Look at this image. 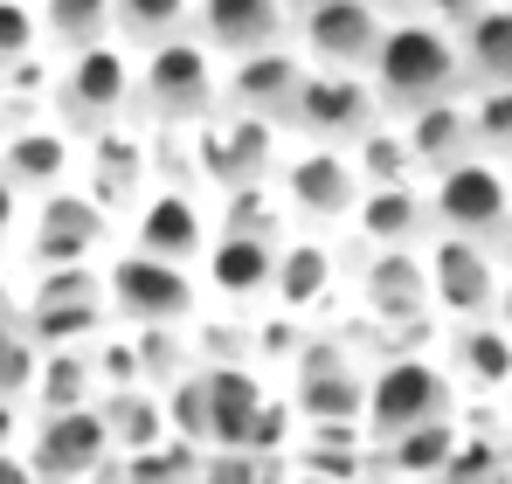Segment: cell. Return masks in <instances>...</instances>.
Here are the masks:
<instances>
[{"instance_id": "1", "label": "cell", "mask_w": 512, "mask_h": 484, "mask_svg": "<svg viewBox=\"0 0 512 484\" xmlns=\"http://www.w3.org/2000/svg\"><path fill=\"white\" fill-rule=\"evenodd\" d=\"M367 83H374V97H381L388 118H409V111H423L436 97H464L471 70H464L457 28H443L423 7L388 14V28L374 42V63H367Z\"/></svg>"}, {"instance_id": "2", "label": "cell", "mask_w": 512, "mask_h": 484, "mask_svg": "<svg viewBox=\"0 0 512 484\" xmlns=\"http://www.w3.org/2000/svg\"><path fill=\"white\" fill-rule=\"evenodd\" d=\"M222 111V56L201 35H173L139 49V97L132 118L160 125V132H194L201 118Z\"/></svg>"}, {"instance_id": "3", "label": "cell", "mask_w": 512, "mask_h": 484, "mask_svg": "<svg viewBox=\"0 0 512 484\" xmlns=\"http://www.w3.org/2000/svg\"><path fill=\"white\" fill-rule=\"evenodd\" d=\"M104 305L125 325H187L201 319L208 291H201V270L194 263H167V256H146V249H118L104 263Z\"/></svg>"}, {"instance_id": "4", "label": "cell", "mask_w": 512, "mask_h": 484, "mask_svg": "<svg viewBox=\"0 0 512 484\" xmlns=\"http://www.w3.org/2000/svg\"><path fill=\"white\" fill-rule=\"evenodd\" d=\"M270 187H277V201H284V215L298 222V229H340L353 222V208H360V166L346 146H326V139H291L284 146V160L270 173Z\"/></svg>"}, {"instance_id": "5", "label": "cell", "mask_w": 512, "mask_h": 484, "mask_svg": "<svg viewBox=\"0 0 512 484\" xmlns=\"http://www.w3.org/2000/svg\"><path fill=\"white\" fill-rule=\"evenodd\" d=\"M429 229L443 236H478V242H506L512 236V166L492 153H464L457 166L429 173Z\"/></svg>"}, {"instance_id": "6", "label": "cell", "mask_w": 512, "mask_h": 484, "mask_svg": "<svg viewBox=\"0 0 512 484\" xmlns=\"http://www.w3.org/2000/svg\"><path fill=\"white\" fill-rule=\"evenodd\" d=\"M56 111L70 132H104V125H125L132 118V97H139V56L111 35V42H90L77 56H63L56 70Z\"/></svg>"}, {"instance_id": "7", "label": "cell", "mask_w": 512, "mask_h": 484, "mask_svg": "<svg viewBox=\"0 0 512 484\" xmlns=\"http://www.w3.org/2000/svg\"><path fill=\"white\" fill-rule=\"evenodd\" d=\"M457 408V381L443 367V353H388L367 374V436H402L416 422H443Z\"/></svg>"}, {"instance_id": "8", "label": "cell", "mask_w": 512, "mask_h": 484, "mask_svg": "<svg viewBox=\"0 0 512 484\" xmlns=\"http://www.w3.org/2000/svg\"><path fill=\"white\" fill-rule=\"evenodd\" d=\"M284 160V125L270 118H250L236 104H222L215 118L194 125V180L201 187H250V180H270Z\"/></svg>"}, {"instance_id": "9", "label": "cell", "mask_w": 512, "mask_h": 484, "mask_svg": "<svg viewBox=\"0 0 512 484\" xmlns=\"http://www.w3.org/2000/svg\"><path fill=\"white\" fill-rule=\"evenodd\" d=\"M423 270H429V305L443 319H492L499 312V291H506V270H499V242L478 236H423Z\"/></svg>"}, {"instance_id": "10", "label": "cell", "mask_w": 512, "mask_h": 484, "mask_svg": "<svg viewBox=\"0 0 512 484\" xmlns=\"http://www.w3.org/2000/svg\"><path fill=\"white\" fill-rule=\"evenodd\" d=\"M374 118H388V111H381V97H374L367 70H319V63H305L298 104H291V118H284V139L353 146Z\"/></svg>"}, {"instance_id": "11", "label": "cell", "mask_w": 512, "mask_h": 484, "mask_svg": "<svg viewBox=\"0 0 512 484\" xmlns=\"http://www.w3.org/2000/svg\"><path fill=\"white\" fill-rule=\"evenodd\" d=\"M111 429H104V408L77 402V408H42L35 436H28V464L42 471V484H97L111 464Z\"/></svg>"}, {"instance_id": "12", "label": "cell", "mask_w": 512, "mask_h": 484, "mask_svg": "<svg viewBox=\"0 0 512 484\" xmlns=\"http://www.w3.org/2000/svg\"><path fill=\"white\" fill-rule=\"evenodd\" d=\"M381 28H388V14H381L374 0H312V7L291 14L298 56L319 63V70H367Z\"/></svg>"}, {"instance_id": "13", "label": "cell", "mask_w": 512, "mask_h": 484, "mask_svg": "<svg viewBox=\"0 0 512 484\" xmlns=\"http://www.w3.org/2000/svg\"><path fill=\"white\" fill-rule=\"evenodd\" d=\"M208 242H215V215H208L201 187H173L167 180V187H146L139 194V208H132V249L201 270Z\"/></svg>"}, {"instance_id": "14", "label": "cell", "mask_w": 512, "mask_h": 484, "mask_svg": "<svg viewBox=\"0 0 512 484\" xmlns=\"http://www.w3.org/2000/svg\"><path fill=\"white\" fill-rule=\"evenodd\" d=\"M111 236V208L90 201V194H70V187H49L35 201V222H28V256L35 270H63V263H90Z\"/></svg>"}, {"instance_id": "15", "label": "cell", "mask_w": 512, "mask_h": 484, "mask_svg": "<svg viewBox=\"0 0 512 484\" xmlns=\"http://www.w3.org/2000/svg\"><path fill=\"white\" fill-rule=\"evenodd\" d=\"M97 305H104V277L90 263L42 270V284L28 298V339L35 346H77L84 332H97Z\"/></svg>"}, {"instance_id": "16", "label": "cell", "mask_w": 512, "mask_h": 484, "mask_svg": "<svg viewBox=\"0 0 512 484\" xmlns=\"http://www.w3.org/2000/svg\"><path fill=\"white\" fill-rule=\"evenodd\" d=\"M277 249L284 236H256V229H215L208 256H201V291L215 305H256L277 284Z\"/></svg>"}, {"instance_id": "17", "label": "cell", "mask_w": 512, "mask_h": 484, "mask_svg": "<svg viewBox=\"0 0 512 484\" xmlns=\"http://www.w3.org/2000/svg\"><path fill=\"white\" fill-rule=\"evenodd\" d=\"M443 367H450L457 395H471V402L512 395V325L499 319V312H492V319H450Z\"/></svg>"}, {"instance_id": "18", "label": "cell", "mask_w": 512, "mask_h": 484, "mask_svg": "<svg viewBox=\"0 0 512 484\" xmlns=\"http://www.w3.org/2000/svg\"><path fill=\"white\" fill-rule=\"evenodd\" d=\"M298 83H305V56H298V42H277V49H256V56L222 63V104L284 125L291 104H298Z\"/></svg>"}, {"instance_id": "19", "label": "cell", "mask_w": 512, "mask_h": 484, "mask_svg": "<svg viewBox=\"0 0 512 484\" xmlns=\"http://www.w3.org/2000/svg\"><path fill=\"white\" fill-rule=\"evenodd\" d=\"M194 35L222 63L277 49V42H291V0H194Z\"/></svg>"}, {"instance_id": "20", "label": "cell", "mask_w": 512, "mask_h": 484, "mask_svg": "<svg viewBox=\"0 0 512 484\" xmlns=\"http://www.w3.org/2000/svg\"><path fill=\"white\" fill-rule=\"evenodd\" d=\"M298 415L312 429H353L367 415V367L346 360V353H326V346L319 353L305 346V360H298Z\"/></svg>"}, {"instance_id": "21", "label": "cell", "mask_w": 512, "mask_h": 484, "mask_svg": "<svg viewBox=\"0 0 512 484\" xmlns=\"http://www.w3.org/2000/svg\"><path fill=\"white\" fill-rule=\"evenodd\" d=\"M360 298L367 312L388 325H423L436 305H429V270H423V242L416 249H374L367 270H360Z\"/></svg>"}, {"instance_id": "22", "label": "cell", "mask_w": 512, "mask_h": 484, "mask_svg": "<svg viewBox=\"0 0 512 484\" xmlns=\"http://www.w3.org/2000/svg\"><path fill=\"white\" fill-rule=\"evenodd\" d=\"M84 173H90V201H104L111 215L118 208H139V194L153 187V166H146V146L125 132V125H104L90 132L84 146Z\"/></svg>"}, {"instance_id": "23", "label": "cell", "mask_w": 512, "mask_h": 484, "mask_svg": "<svg viewBox=\"0 0 512 484\" xmlns=\"http://www.w3.org/2000/svg\"><path fill=\"white\" fill-rule=\"evenodd\" d=\"M353 229L367 236V249H416L429 236V194L423 180H388V187H360Z\"/></svg>"}, {"instance_id": "24", "label": "cell", "mask_w": 512, "mask_h": 484, "mask_svg": "<svg viewBox=\"0 0 512 484\" xmlns=\"http://www.w3.org/2000/svg\"><path fill=\"white\" fill-rule=\"evenodd\" d=\"M402 139H409V153H416V173H443V166H457L464 153H478V125H471V90L464 97H436L423 111H409L402 118Z\"/></svg>"}, {"instance_id": "25", "label": "cell", "mask_w": 512, "mask_h": 484, "mask_svg": "<svg viewBox=\"0 0 512 484\" xmlns=\"http://www.w3.org/2000/svg\"><path fill=\"white\" fill-rule=\"evenodd\" d=\"M340 284V256H333V242H319L312 229L305 236H291L277 249V284H270V305L284 312V319H305L312 305H326V291Z\"/></svg>"}, {"instance_id": "26", "label": "cell", "mask_w": 512, "mask_h": 484, "mask_svg": "<svg viewBox=\"0 0 512 484\" xmlns=\"http://www.w3.org/2000/svg\"><path fill=\"white\" fill-rule=\"evenodd\" d=\"M84 160V146L63 132V125H14L7 139H0V173L28 194V187H63V173Z\"/></svg>"}, {"instance_id": "27", "label": "cell", "mask_w": 512, "mask_h": 484, "mask_svg": "<svg viewBox=\"0 0 512 484\" xmlns=\"http://www.w3.org/2000/svg\"><path fill=\"white\" fill-rule=\"evenodd\" d=\"M471 83H512V0H478V14L457 28Z\"/></svg>"}, {"instance_id": "28", "label": "cell", "mask_w": 512, "mask_h": 484, "mask_svg": "<svg viewBox=\"0 0 512 484\" xmlns=\"http://www.w3.org/2000/svg\"><path fill=\"white\" fill-rule=\"evenodd\" d=\"M111 35L132 56L173 35H194V0H111Z\"/></svg>"}, {"instance_id": "29", "label": "cell", "mask_w": 512, "mask_h": 484, "mask_svg": "<svg viewBox=\"0 0 512 484\" xmlns=\"http://www.w3.org/2000/svg\"><path fill=\"white\" fill-rule=\"evenodd\" d=\"M457 443H464V429L443 415V422H416V429L388 436V443H381V457H388L402 478H443V471H450V457H457Z\"/></svg>"}, {"instance_id": "30", "label": "cell", "mask_w": 512, "mask_h": 484, "mask_svg": "<svg viewBox=\"0 0 512 484\" xmlns=\"http://www.w3.org/2000/svg\"><path fill=\"white\" fill-rule=\"evenodd\" d=\"M353 166H360V180L367 187H388V180H423L416 173V153H409V139H402V118H374L353 146Z\"/></svg>"}, {"instance_id": "31", "label": "cell", "mask_w": 512, "mask_h": 484, "mask_svg": "<svg viewBox=\"0 0 512 484\" xmlns=\"http://www.w3.org/2000/svg\"><path fill=\"white\" fill-rule=\"evenodd\" d=\"M42 7V42L77 56L90 42H111V0H35Z\"/></svg>"}, {"instance_id": "32", "label": "cell", "mask_w": 512, "mask_h": 484, "mask_svg": "<svg viewBox=\"0 0 512 484\" xmlns=\"http://www.w3.org/2000/svg\"><path fill=\"white\" fill-rule=\"evenodd\" d=\"M97 395V360H84L77 346H56L35 367V408H77Z\"/></svg>"}, {"instance_id": "33", "label": "cell", "mask_w": 512, "mask_h": 484, "mask_svg": "<svg viewBox=\"0 0 512 484\" xmlns=\"http://www.w3.org/2000/svg\"><path fill=\"white\" fill-rule=\"evenodd\" d=\"M471 125H478V153L512 166V83H471Z\"/></svg>"}, {"instance_id": "34", "label": "cell", "mask_w": 512, "mask_h": 484, "mask_svg": "<svg viewBox=\"0 0 512 484\" xmlns=\"http://www.w3.org/2000/svg\"><path fill=\"white\" fill-rule=\"evenodd\" d=\"M35 367H42V346L28 339V325H0V395H35Z\"/></svg>"}, {"instance_id": "35", "label": "cell", "mask_w": 512, "mask_h": 484, "mask_svg": "<svg viewBox=\"0 0 512 484\" xmlns=\"http://www.w3.org/2000/svg\"><path fill=\"white\" fill-rule=\"evenodd\" d=\"M35 42H42V7L35 0H0V70L28 63Z\"/></svg>"}, {"instance_id": "36", "label": "cell", "mask_w": 512, "mask_h": 484, "mask_svg": "<svg viewBox=\"0 0 512 484\" xmlns=\"http://www.w3.org/2000/svg\"><path fill=\"white\" fill-rule=\"evenodd\" d=\"M416 7H423V14H436L443 28H464V21L478 14V0H416Z\"/></svg>"}, {"instance_id": "37", "label": "cell", "mask_w": 512, "mask_h": 484, "mask_svg": "<svg viewBox=\"0 0 512 484\" xmlns=\"http://www.w3.org/2000/svg\"><path fill=\"white\" fill-rule=\"evenodd\" d=\"M14 222H21V187H14V180L0 173V242L14 236Z\"/></svg>"}, {"instance_id": "38", "label": "cell", "mask_w": 512, "mask_h": 484, "mask_svg": "<svg viewBox=\"0 0 512 484\" xmlns=\"http://www.w3.org/2000/svg\"><path fill=\"white\" fill-rule=\"evenodd\" d=\"M0 484H42V471H35L28 457H14V450H0Z\"/></svg>"}, {"instance_id": "39", "label": "cell", "mask_w": 512, "mask_h": 484, "mask_svg": "<svg viewBox=\"0 0 512 484\" xmlns=\"http://www.w3.org/2000/svg\"><path fill=\"white\" fill-rule=\"evenodd\" d=\"M499 270H506V291H499V319L512 325V236L499 242Z\"/></svg>"}, {"instance_id": "40", "label": "cell", "mask_w": 512, "mask_h": 484, "mask_svg": "<svg viewBox=\"0 0 512 484\" xmlns=\"http://www.w3.org/2000/svg\"><path fill=\"white\" fill-rule=\"evenodd\" d=\"M374 7H381V14H409L416 0H374Z\"/></svg>"}, {"instance_id": "41", "label": "cell", "mask_w": 512, "mask_h": 484, "mask_svg": "<svg viewBox=\"0 0 512 484\" xmlns=\"http://www.w3.org/2000/svg\"><path fill=\"white\" fill-rule=\"evenodd\" d=\"M0 312H7V284H0Z\"/></svg>"}, {"instance_id": "42", "label": "cell", "mask_w": 512, "mask_h": 484, "mask_svg": "<svg viewBox=\"0 0 512 484\" xmlns=\"http://www.w3.org/2000/svg\"><path fill=\"white\" fill-rule=\"evenodd\" d=\"M298 7H312V0H291V14H298Z\"/></svg>"}]
</instances>
